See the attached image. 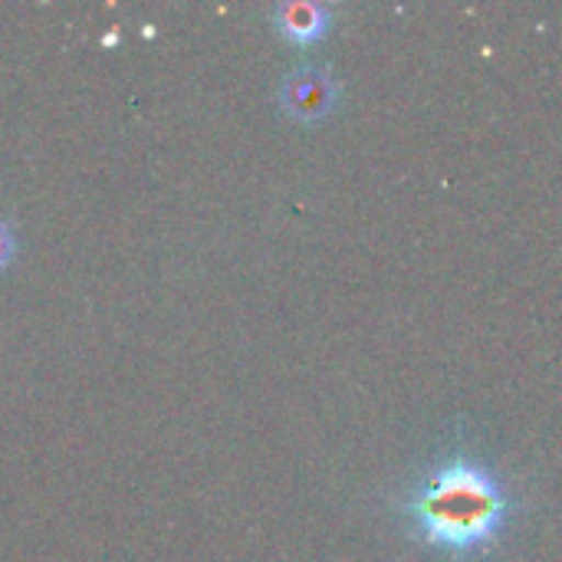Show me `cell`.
<instances>
[{"mask_svg": "<svg viewBox=\"0 0 562 562\" xmlns=\"http://www.w3.org/2000/svg\"><path fill=\"white\" fill-rule=\"evenodd\" d=\"M13 250H16V237H13V231H10V224L0 217V270L10 263V257H13Z\"/></svg>", "mask_w": 562, "mask_h": 562, "instance_id": "277c9868", "label": "cell"}, {"mask_svg": "<svg viewBox=\"0 0 562 562\" xmlns=\"http://www.w3.org/2000/svg\"><path fill=\"white\" fill-rule=\"evenodd\" d=\"M405 510L435 550L461 560L497 540L507 524L510 501L494 474L468 458H454L422 484Z\"/></svg>", "mask_w": 562, "mask_h": 562, "instance_id": "6da1fadb", "label": "cell"}, {"mask_svg": "<svg viewBox=\"0 0 562 562\" xmlns=\"http://www.w3.org/2000/svg\"><path fill=\"white\" fill-rule=\"evenodd\" d=\"M336 95H339L336 79L319 66H300L280 86V105L300 122H316L326 112H333Z\"/></svg>", "mask_w": 562, "mask_h": 562, "instance_id": "7a4b0ae2", "label": "cell"}, {"mask_svg": "<svg viewBox=\"0 0 562 562\" xmlns=\"http://www.w3.org/2000/svg\"><path fill=\"white\" fill-rule=\"evenodd\" d=\"M273 23L293 43H313L329 26V7L313 0H290L273 10Z\"/></svg>", "mask_w": 562, "mask_h": 562, "instance_id": "3957f363", "label": "cell"}]
</instances>
